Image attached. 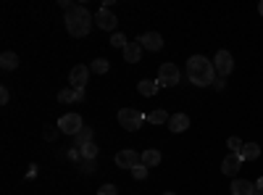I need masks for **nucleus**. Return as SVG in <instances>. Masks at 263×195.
<instances>
[{"instance_id":"obj_1","label":"nucleus","mask_w":263,"mask_h":195,"mask_svg":"<svg viewBox=\"0 0 263 195\" xmlns=\"http://www.w3.org/2000/svg\"><path fill=\"white\" fill-rule=\"evenodd\" d=\"M187 79L195 84V87H205V84L216 82V69L213 61H208L205 56H192L187 61Z\"/></svg>"},{"instance_id":"obj_2","label":"nucleus","mask_w":263,"mask_h":195,"mask_svg":"<svg viewBox=\"0 0 263 195\" xmlns=\"http://www.w3.org/2000/svg\"><path fill=\"white\" fill-rule=\"evenodd\" d=\"M92 13L87 11L84 6H71L66 11V29H69L71 37H87L92 29Z\"/></svg>"},{"instance_id":"obj_3","label":"nucleus","mask_w":263,"mask_h":195,"mask_svg":"<svg viewBox=\"0 0 263 195\" xmlns=\"http://www.w3.org/2000/svg\"><path fill=\"white\" fill-rule=\"evenodd\" d=\"M145 121V114L137 111V108H121L119 111V124L126 129V132H137Z\"/></svg>"},{"instance_id":"obj_4","label":"nucleus","mask_w":263,"mask_h":195,"mask_svg":"<svg viewBox=\"0 0 263 195\" xmlns=\"http://www.w3.org/2000/svg\"><path fill=\"white\" fill-rule=\"evenodd\" d=\"M179 79H182V72L177 69V63H161V69H158L161 87H174V84H179Z\"/></svg>"},{"instance_id":"obj_5","label":"nucleus","mask_w":263,"mask_h":195,"mask_svg":"<svg viewBox=\"0 0 263 195\" xmlns=\"http://www.w3.org/2000/svg\"><path fill=\"white\" fill-rule=\"evenodd\" d=\"M213 69H216V77H229L232 74V69H234V58H232V53L229 50H218L216 53V58H213Z\"/></svg>"},{"instance_id":"obj_6","label":"nucleus","mask_w":263,"mask_h":195,"mask_svg":"<svg viewBox=\"0 0 263 195\" xmlns=\"http://www.w3.org/2000/svg\"><path fill=\"white\" fill-rule=\"evenodd\" d=\"M82 116L79 114H63L61 119H58V129L63 135H77V132H82Z\"/></svg>"},{"instance_id":"obj_7","label":"nucleus","mask_w":263,"mask_h":195,"mask_svg":"<svg viewBox=\"0 0 263 195\" xmlns=\"http://www.w3.org/2000/svg\"><path fill=\"white\" fill-rule=\"evenodd\" d=\"M137 164H142V153H137V150H121V153H116V166L119 169H135Z\"/></svg>"},{"instance_id":"obj_8","label":"nucleus","mask_w":263,"mask_h":195,"mask_svg":"<svg viewBox=\"0 0 263 195\" xmlns=\"http://www.w3.org/2000/svg\"><path fill=\"white\" fill-rule=\"evenodd\" d=\"M95 24H98L100 29H105V32H114L116 24H119V19L114 16L111 8H100V11L95 13Z\"/></svg>"},{"instance_id":"obj_9","label":"nucleus","mask_w":263,"mask_h":195,"mask_svg":"<svg viewBox=\"0 0 263 195\" xmlns=\"http://www.w3.org/2000/svg\"><path fill=\"white\" fill-rule=\"evenodd\" d=\"M87 79H90V66H74L71 69V74H69V84L74 90H84V84H87Z\"/></svg>"},{"instance_id":"obj_10","label":"nucleus","mask_w":263,"mask_h":195,"mask_svg":"<svg viewBox=\"0 0 263 195\" xmlns=\"http://www.w3.org/2000/svg\"><path fill=\"white\" fill-rule=\"evenodd\" d=\"M137 42H140L145 50H150V53H156V50L163 48V37H161L158 32H145V34H140Z\"/></svg>"},{"instance_id":"obj_11","label":"nucleus","mask_w":263,"mask_h":195,"mask_svg":"<svg viewBox=\"0 0 263 195\" xmlns=\"http://www.w3.org/2000/svg\"><path fill=\"white\" fill-rule=\"evenodd\" d=\"M242 164H245V161H242V156H239V153H229V156L224 158V164H221V171H224L227 177H234L237 171L242 169Z\"/></svg>"},{"instance_id":"obj_12","label":"nucleus","mask_w":263,"mask_h":195,"mask_svg":"<svg viewBox=\"0 0 263 195\" xmlns=\"http://www.w3.org/2000/svg\"><path fill=\"white\" fill-rule=\"evenodd\" d=\"M232 195H258L255 182H250V180H234L232 182Z\"/></svg>"},{"instance_id":"obj_13","label":"nucleus","mask_w":263,"mask_h":195,"mask_svg":"<svg viewBox=\"0 0 263 195\" xmlns=\"http://www.w3.org/2000/svg\"><path fill=\"white\" fill-rule=\"evenodd\" d=\"M168 129L171 132H184V129H190V116L187 114H174L171 119H168Z\"/></svg>"},{"instance_id":"obj_14","label":"nucleus","mask_w":263,"mask_h":195,"mask_svg":"<svg viewBox=\"0 0 263 195\" xmlns=\"http://www.w3.org/2000/svg\"><path fill=\"white\" fill-rule=\"evenodd\" d=\"M121 53H124V61L126 63H137L142 58V45H140V42H129Z\"/></svg>"},{"instance_id":"obj_15","label":"nucleus","mask_w":263,"mask_h":195,"mask_svg":"<svg viewBox=\"0 0 263 195\" xmlns=\"http://www.w3.org/2000/svg\"><path fill=\"white\" fill-rule=\"evenodd\" d=\"M58 100L61 103H79V100H84V90H74V87L58 90Z\"/></svg>"},{"instance_id":"obj_16","label":"nucleus","mask_w":263,"mask_h":195,"mask_svg":"<svg viewBox=\"0 0 263 195\" xmlns=\"http://www.w3.org/2000/svg\"><path fill=\"white\" fill-rule=\"evenodd\" d=\"M137 90H140V95H145V98H153L158 90H161V84H158V79H142L140 84H137Z\"/></svg>"},{"instance_id":"obj_17","label":"nucleus","mask_w":263,"mask_h":195,"mask_svg":"<svg viewBox=\"0 0 263 195\" xmlns=\"http://www.w3.org/2000/svg\"><path fill=\"white\" fill-rule=\"evenodd\" d=\"M92 137H95L92 127H82V132H77V135H74V148H84V145H90V143H92Z\"/></svg>"},{"instance_id":"obj_18","label":"nucleus","mask_w":263,"mask_h":195,"mask_svg":"<svg viewBox=\"0 0 263 195\" xmlns=\"http://www.w3.org/2000/svg\"><path fill=\"white\" fill-rule=\"evenodd\" d=\"M0 66H3V72H16L18 69V56L6 50L3 56H0Z\"/></svg>"},{"instance_id":"obj_19","label":"nucleus","mask_w":263,"mask_h":195,"mask_svg":"<svg viewBox=\"0 0 263 195\" xmlns=\"http://www.w3.org/2000/svg\"><path fill=\"white\" fill-rule=\"evenodd\" d=\"M239 156H242V161H255L260 156V145L258 143H245L242 150H239Z\"/></svg>"},{"instance_id":"obj_20","label":"nucleus","mask_w":263,"mask_h":195,"mask_svg":"<svg viewBox=\"0 0 263 195\" xmlns=\"http://www.w3.org/2000/svg\"><path fill=\"white\" fill-rule=\"evenodd\" d=\"M168 114L163 111V108H156V111H150V114H145V121H150V124H168Z\"/></svg>"},{"instance_id":"obj_21","label":"nucleus","mask_w":263,"mask_h":195,"mask_svg":"<svg viewBox=\"0 0 263 195\" xmlns=\"http://www.w3.org/2000/svg\"><path fill=\"white\" fill-rule=\"evenodd\" d=\"M142 164L150 169V166H158L161 164V153L158 150H142Z\"/></svg>"},{"instance_id":"obj_22","label":"nucleus","mask_w":263,"mask_h":195,"mask_svg":"<svg viewBox=\"0 0 263 195\" xmlns=\"http://www.w3.org/2000/svg\"><path fill=\"white\" fill-rule=\"evenodd\" d=\"M79 153H82V161H95V158H98V145L90 143V145L79 148Z\"/></svg>"},{"instance_id":"obj_23","label":"nucleus","mask_w":263,"mask_h":195,"mask_svg":"<svg viewBox=\"0 0 263 195\" xmlns=\"http://www.w3.org/2000/svg\"><path fill=\"white\" fill-rule=\"evenodd\" d=\"M108 69H111V63H108L105 58H95L92 66H90V72H95V74H105Z\"/></svg>"},{"instance_id":"obj_24","label":"nucleus","mask_w":263,"mask_h":195,"mask_svg":"<svg viewBox=\"0 0 263 195\" xmlns=\"http://www.w3.org/2000/svg\"><path fill=\"white\" fill-rule=\"evenodd\" d=\"M242 140H239V137H229L227 140V148H229V153H239V150H242Z\"/></svg>"},{"instance_id":"obj_25","label":"nucleus","mask_w":263,"mask_h":195,"mask_svg":"<svg viewBox=\"0 0 263 195\" xmlns=\"http://www.w3.org/2000/svg\"><path fill=\"white\" fill-rule=\"evenodd\" d=\"M111 45H114V48H121V50L129 45V42H126V37H124V32H116V34L111 37Z\"/></svg>"},{"instance_id":"obj_26","label":"nucleus","mask_w":263,"mask_h":195,"mask_svg":"<svg viewBox=\"0 0 263 195\" xmlns=\"http://www.w3.org/2000/svg\"><path fill=\"white\" fill-rule=\"evenodd\" d=\"M132 177H135V180H145L147 177V166L145 164H137L135 169H132Z\"/></svg>"},{"instance_id":"obj_27","label":"nucleus","mask_w":263,"mask_h":195,"mask_svg":"<svg viewBox=\"0 0 263 195\" xmlns=\"http://www.w3.org/2000/svg\"><path fill=\"white\" fill-rule=\"evenodd\" d=\"M98 195H119V190H116V185L108 182V185H103V187L98 190Z\"/></svg>"},{"instance_id":"obj_28","label":"nucleus","mask_w":263,"mask_h":195,"mask_svg":"<svg viewBox=\"0 0 263 195\" xmlns=\"http://www.w3.org/2000/svg\"><path fill=\"white\" fill-rule=\"evenodd\" d=\"M82 171H84V174H92V171H95V161H82Z\"/></svg>"},{"instance_id":"obj_29","label":"nucleus","mask_w":263,"mask_h":195,"mask_svg":"<svg viewBox=\"0 0 263 195\" xmlns=\"http://www.w3.org/2000/svg\"><path fill=\"white\" fill-rule=\"evenodd\" d=\"M8 100H11V93H8V87H0V103L6 105Z\"/></svg>"},{"instance_id":"obj_30","label":"nucleus","mask_w":263,"mask_h":195,"mask_svg":"<svg viewBox=\"0 0 263 195\" xmlns=\"http://www.w3.org/2000/svg\"><path fill=\"white\" fill-rule=\"evenodd\" d=\"M213 87H216V90H224V87H227V79H224V77H216Z\"/></svg>"},{"instance_id":"obj_31","label":"nucleus","mask_w":263,"mask_h":195,"mask_svg":"<svg viewBox=\"0 0 263 195\" xmlns=\"http://www.w3.org/2000/svg\"><path fill=\"white\" fill-rule=\"evenodd\" d=\"M255 190H258V192H263V177H260V180L255 182Z\"/></svg>"},{"instance_id":"obj_32","label":"nucleus","mask_w":263,"mask_h":195,"mask_svg":"<svg viewBox=\"0 0 263 195\" xmlns=\"http://www.w3.org/2000/svg\"><path fill=\"white\" fill-rule=\"evenodd\" d=\"M258 11H260V16H263V0H260V6H258Z\"/></svg>"},{"instance_id":"obj_33","label":"nucleus","mask_w":263,"mask_h":195,"mask_svg":"<svg viewBox=\"0 0 263 195\" xmlns=\"http://www.w3.org/2000/svg\"><path fill=\"white\" fill-rule=\"evenodd\" d=\"M163 195H177V192H163Z\"/></svg>"}]
</instances>
